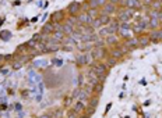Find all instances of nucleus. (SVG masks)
<instances>
[{
	"instance_id": "nucleus-24",
	"label": "nucleus",
	"mask_w": 162,
	"mask_h": 118,
	"mask_svg": "<svg viewBox=\"0 0 162 118\" xmlns=\"http://www.w3.org/2000/svg\"><path fill=\"white\" fill-rule=\"evenodd\" d=\"M42 32L48 33V35H52V33L55 32L53 24H52V22H48V24H45V25H43V28H42Z\"/></svg>"
},
{
	"instance_id": "nucleus-2",
	"label": "nucleus",
	"mask_w": 162,
	"mask_h": 118,
	"mask_svg": "<svg viewBox=\"0 0 162 118\" xmlns=\"http://www.w3.org/2000/svg\"><path fill=\"white\" fill-rule=\"evenodd\" d=\"M122 7H127V8H134V10H140L143 3L140 0H122L120 2Z\"/></svg>"
},
{
	"instance_id": "nucleus-22",
	"label": "nucleus",
	"mask_w": 162,
	"mask_h": 118,
	"mask_svg": "<svg viewBox=\"0 0 162 118\" xmlns=\"http://www.w3.org/2000/svg\"><path fill=\"white\" fill-rule=\"evenodd\" d=\"M73 32H74V25H71V24H63V33H64L66 36H70Z\"/></svg>"
},
{
	"instance_id": "nucleus-12",
	"label": "nucleus",
	"mask_w": 162,
	"mask_h": 118,
	"mask_svg": "<svg viewBox=\"0 0 162 118\" xmlns=\"http://www.w3.org/2000/svg\"><path fill=\"white\" fill-rule=\"evenodd\" d=\"M116 35L119 36V38H123L124 40H126V39L133 38V31H131V28H130V29H126V28H119V31H117Z\"/></svg>"
},
{
	"instance_id": "nucleus-42",
	"label": "nucleus",
	"mask_w": 162,
	"mask_h": 118,
	"mask_svg": "<svg viewBox=\"0 0 162 118\" xmlns=\"http://www.w3.org/2000/svg\"><path fill=\"white\" fill-rule=\"evenodd\" d=\"M158 2H161V3H162V0H158Z\"/></svg>"
},
{
	"instance_id": "nucleus-20",
	"label": "nucleus",
	"mask_w": 162,
	"mask_h": 118,
	"mask_svg": "<svg viewBox=\"0 0 162 118\" xmlns=\"http://www.w3.org/2000/svg\"><path fill=\"white\" fill-rule=\"evenodd\" d=\"M148 28H151V29H160V28H162V22L157 18H150Z\"/></svg>"
},
{
	"instance_id": "nucleus-15",
	"label": "nucleus",
	"mask_w": 162,
	"mask_h": 118,
	"mask_svg": "<svg viewBox=\"0 0 162 118\" xmlns=\"http://www.w3.org/2000/svg\"><path fill=\"white\" fill-rule=\"evenodd\" d=\"M87 78H88V83H91L92 86L94 85H97V83H99L101 82V79H99V76L95 74V71H88L87 72Z\"/></svg>"
},
{
	"instance_id": "nucleus-33",
	"label": "nucleus",
	"mask_w": 162,
	"mask_h": 118,
	"mask_svg": "<svg viewBox=\"0 0 162 118\" xmlns=\"http://www.w3.org/2000/svg\"><path fill=\"white\" fill-rule=\"evenodd\" d=\"M89 27H92L94 29H99L101 27H102V22H101V20L99 18H94L92 20V22H91V25Z\"/></svg>"
},
{
	"instance_id": "nucleus-6",
	"label": "nucleus",
	"mask_w": 162,
	"mask_h": 118,
	"mask_svg": "<svg viewBox=\"0 0 162 118\" xmlns=\"http://www.w3.org/2000/svg\"><path fill=\"white\" fill-rule=\"evenodd\" d=\"M94 60H103L106 57V50L103 47H94L91 50Z\"/></svg>"
},
{
	"instance_id": "nucleus-31",
	"label": "nucleus",
	"mask_w": 162,
	"mask_h": 118,
	"mask_svg": "<svg viewBox=\"0 0 162 118\" xmlns=\"http://www.w3.org/2000/svg\"><path fill=\"white\" fill-rule=\"evenodd\" d=\"M102 90H103V82H99V83H97V85H94V94L99 96Z\"/></svg>"
},
{
	"instance_id": "nucleus-8",
	"label": "nucleus",
	"mask_w": 162,
	"mask_h": 118,
	"mask_svg": "<svg viewBox=\"0 0 162 118\" xmlns=\"http://www.w3.org/2000/svg\"><path fill=\"white\" fill-rule=\"evenodd\" d=\"M150 39L154 43L161 42L162 40V28H160V29H151V32H150Z\"/></svg>"
},
{
	"instance_id": "nucleus-43",
	"label": "nucleus",
	"mask_w": 162,
	"mask_h": 118,
	"mask_svg": "<svg viewBox=\"0 0 162 118\" xmlns=\"http://www.w3.org/2000/svg\"><path fill=\"white\" fill-rule=\"evenodd\" d=\"M140 2H141V0H140Z\"/></svg>"
},
{
	"instance_id": "nucleus-40",
	"label": "nucleus",
	"mask_w": 162,
	"mask_h": 118,
	"mask_svg": "<svg viewBox=\"0 0 162 118\" xmlns=\"http://www.w3.org/2000/svg\"><path fill=\"white\" fill-rule=\"evenodd\" d=\"M109 3H113V4H120L122 0H108Z\"/></svg>"
},
{
	"instance_id": "nucleus-17",
	"label": "nucleus",
	"mask_w": 162,
	"mask_h": 118,
	"mask_svg": "<svg viewBox=\"0 0 162 118\" xmlns=\"http://www.w3.org/2000/svg\"><path fill=\"white\" fill-rule=\"evenodd\" d=\"M85 108H87V106L84 104L83 102H77L76 104H73V107H71V110L73 111H76L77 114H84V111H85Z\"/></svg>"
},
{
	"instance_id": "nucleus-5",
	"label": "nucleus",
	"mask_w": 162,
	"mask_h": 118,
	"mask_svg": "<svg viewBox=\"0 0 162 118\" xmlns=\"http://www.w3.org/2000/svg\"><path fill=\"white\" fill-rule=\"evenodd\" d=\"M119 27H120V22L117 21V20H112V21L106 25L108 33H109V35H116L117 31H119Z\"/></svg>"
},
{
	"instance_id": "nucleus-27",
	"label": "nucleus",
	"mask_w": 162,
	"mask_h": 118,
	"mask_svg": "<svg viewBox=\"0 0 162 118\" xmlns=\"http://www.w3.org/2000/svg\"><path fill=\"white\" fill-rule=\"evenodd\" d=\"M98 18L101 20V22H102V25H108L109 22L112 21V18H111V15H108V14H99V17Z\"/></svg>"
},
{
	"instance_id": "nucleus-37",
	"label": "nucleus",
	"mask_w": 162,
	"mask_h": 118,
	"mask_svg": "<svg viewBox=\"0 0 162 118\" xmlns=\"http://www.w3.org/2000/svg\"><path fill=\"white\" fill-rule=\"evenodd\" d=\"M89 8H91V6H89V0H85L84 3H81V10H84V13H87Z\"/></svg>"
},
{
	"instance_id": "nucleus-4",
	"label": "nucleus",
	"mask_w": 162,
	"mask_h": 118,
	"mask_svg": "<svg viewBox=\"0 0 162 118\" xmlns=\"http://www.w3.org/2000/svg\"><path fill=\"white\" fill-rule=\"evenodd\" d=\"M66 15H64V11L63 10H59V11H55L53 14L50 15V22L52 24H62L63 21H64Z\"/></svg>"
},
{
	"instance_id": "nucleus-39",
	"label": "nucleus",
	"mask_w": 162,
	"mask_h": 118,
	"mask_svg": "<svg viewBox=\"0 0 162 118\" xmlns=\"http://www.w3.org/2000/svg\"><path fill=\"white\" fill-rule=\"evenodd\" d=\"M22 65V61H16V63H13V68L14 70H17V68H20Z\"/></svg>"
},
{
	"instance_id": "nucleus-13",
	"label": "nucleus",
	"mask_w": 162,
	"mask_h": 118,
	"mask_svg": "<svg viewBox=\"0 0 162 118\" xmlns=\"http://www.w3.org/2000/svg\"><path fill=\"white\" fill-rule=\"evenodd\" d=\"M102 8H103V14H108V15H112V14H115L117 11V6L113 4V3H109V2Z\"/></svg>"
},
{
	"instance_id": "nucleus-3",
	"label": "nucleus",
	"mask_w": 162,
	"mask_h": 118,
	"mask_svg": "<svg viewBox=\"0 0 162 118\" xmlns=\"http://www.w3.org/2000/svg\"><path fill=\"white\" fill-rule=\"evenodd\" d=\"M62 46L64 50H73V49H77L79 43H77V40H74L71 38V36H66L64 40L62 42Z\"/></svg>"
},
{
	"instance_id": "nucleus-26",
	"label": "nucleus",
	"mask_w": 162,
	"mask_h": 118,
	"mask_svg": "<svg viewBox=\"0 0 162 118\" xmlns=\"http://www.w3.org/2000/svg\"><path fill=\"white\" fill-rule=\"evenodd\" d=\"M103 64L106 65V67L108 68H111V67H113L115 64H116V59H113V57H105V59H103Z\"/></svg>"
},
{
	"instance_id": "nucleus-29",
	"label": "nucleus",
	"mask_w": 162,
	"mask_h": 118,
	"mask_svg": "<svg viewBox=\"0 0 162 118\" xmlns=\"http://www.w3.org/2000/svg\"><path fill=\"white\" fill-rule=\"evenodd\" d=\"M83 89L84 92H85L88 96H92L94 94V86L91 85V83H87V85H83Z\"/></svg>"
},
{
	"instance_id": "nucleus-38",
	"label": "nucleus",
	"mask_w": 162,
	"mask_h": 118,
	"mask_svg": "<svg viewBox=\"0 0 162 118\" xmlns=\"http://www.w3.org/2000/svg\"><path fill=\"white\" fill-rule=\"evenodd\" d=\"M79 116H80V114H77L76 111H73V110H71L70 113H69V116H67V118H79Z\"/></svg>"
},
{
	"instance_id": "nucleus-19",
	"label": "nucleus",
	"mask_w": 162,
	"mask_h": 118,
	"mask_svg": "<svg viewBox=\"0 0 162 118\" xmlns=\"http://www.w3.org/2000/svg\"><path fill=\"white\" fill-rule=\"evenodd\" d=\"M108 3V0H89V6L91 8H101Z\"/></svg>"
},
{
	"instance_id": "nucleus-1",
	"label": "nucleus",
	"mask_w": 162,
	"mask_h": 118,
	"mask_svg": "<svg viewBox=\"0 0 162 118\" xmlns=\"http://www.w3.org/2000/svg\"><path fill=\"white\" fill-rule=\"evenodd\" d=\"M91 70L92 71H95V74H97L98 76H99V79H101V82L102 81H105L106 79V76H108V74H109V68L106 67L103 63H94V64L91 65Z\"/></svg>"
},
{
	"instance_id": "nucleus-14",
	"label": "nucleus",
	"mask_w": 162,
	"mask_h": 118,
	"mask_svg": "<svg viewBox=\"0 0 162 118\" xmlns=\"http://www.w3.org/2000/svg\"><path fill=\"white\" fill-rule=\"evenodd\" d=\"M105 45L106 46H119V36L117 35H108L105 38Z\"/></svg>"
},
{
	"instance_id": "nucleus-32",
	"label": "nucleus",
	"mask_w": 162,
	"mask_h": 118,
	"mask_svg": "<svg viewBox=\"0 0 162 118\" xmlns=\"http://www.w3.org/2000/svg\"><path fill=\"white\" fill-rule=\"evenodd\" d=\"M87 64V60H85V54H80L77 56V65L79 67H83V65Z\"/></svg>"
},
{
	"instance_id": "nucleus-35",
	"label": "nucleus",
	"mask_w": 162,
	"mask_h": 118,
	"mask_svg": "<svg viewBox=\"0 0 162 118\" xmlns=\"http://www.w3.org/2000/svg\"><path fill=\"white\" fill-rule=\"evenodd\" d=\"M85 60H87V64H88V65H92V64H94V57H92V53H91V51H88V53H87L85 54Z\"/></svg>"
},
{
	"instance_id": "nucleus-21",
	"label": "nucleus",
	"mask_w": 162,
	"mask_h": 118,
	"mask_svg": "<svg viewBox=\"0 0 162 118\" xmlns=\"http://www.w3.org/2000/svg\"><path fill=\"white\" fill-rule=\"evenodd\" d=\"M147 29V27L145 25H141V24H136L134 27L131 28V31H133V33H138V35H141V33H144V31Z\"/></svg>"
},
{
	"instance_id": "nucleus-16",
	"label": "nucleus",
	"mask_w": 162,
	"mask_h": 118,
	"mask_svg": "<svg viewBox=\"0 0 162 118\" xmlns=\"http://www.w3.org/2000/svg\"><path fill=\"white\" fill-rule=\"evenodd\" d=\"M150 43H151L150 35H147V33H141V35L138 36V46H140V47H145V46H148Z\"/></svg>"
},
{
	"instance_id": "nucleus-28",
	"label": "nucleus",
	"mask_w": 162,
	"mask_h": 118,
	"mask_svg": "<svg viewBox=\"0 0 162 118\" xmlns=\"http://www.w3.org/2000/svg\"><path fill=\"white\" fill-rule=\"evenodd\" d=\"M87 13H88V15L91 17L92 20L94 18H98V17H99V8H89L88 11H87Z\"/></svg>"
},
{
	"instance_id": "nucleus-25",
	"label": "nucleus",
	"mask_w": 162,
	"mask_h": 118,
	"mask_svg": "<svg viewBox=\"0 0 162 118\" xmlns=\"http://www.w3.org/2000/svg\"><path fill=\"white\" fill-rule=\"evenodd\" d=\"M49 116L52 118H63V113L62 110H59V108H53V110H49Z\"/></svg>"
},
{
	"instance_id": "nucleus-9",
	"label": "nucleus",
	"mask_w": 162,
	"mask_h": 118,
	"mask_svg": "<svg viewBox=\"0 0 162 118\" xmlns=\"http://www.w3.org/2000/svg\"><path fill=\"white\" fill-rule=\"evenodd\" d=\"M81 11V3H77V2H73L71 4L67 6V13L70 15H76Z\"/></svg>"
},
{
	"instance_id": "nucleus-36",
	"label": "nucleus",
	"mask_w": 162,
	"mask_h": 118,
	"mask_svg": "<svg viewBox=\"0 0 162 118\" xmlns=\"http://www.w3.org/2000/svg\"><path fill=\"white\" fill-rule=\"evenodd\" d=\"M105 46V40L101 39V36L94 42V47H103Z\"/></svg>"
},
{
	"instance_id": "nucleus-23",
	"label": "nucleus",
	"mask_w": 162,
	"mask_h": 118,
	"mask_svg": "<svg viewBox=\"0 0 162 118\" xmlns=\"http://www.w3.org/2000/svg\"><path fill=\"white\" fill-rule=\"evenodd\" d=\"M98 102H99V97H98L97 94H92V96H89V99H88V106H89V107L97 108Z\"/></svg>"
},
{
	"instance_id": "nucleus-18",
	"label": "nucleus",
	"mask_w": 162,
	"mask_h": 118,
	"mask_svg": "<svg viewBox=\"0 0 162 118\" xmlns=\"http://www.w3.org/2000/svg\"><path fill=\"white\" fill-rule=\"evenodd\" d=\"M64 38H66V35H64L63 32H59V31H55V32L52 33V36H50L52 40H55V42L60 43V45H62V42L64 40Z\"/></svg>"
},
{
	"instance_id": "nucleus-34",
	"label": "nucleus",
	"mask_w": 162,
	"mask_h": 118,
	"mask_svg": "<svg viewBox=\"0 0 162 118\" xmlns=\"http://www.w3.org/2000/svg\"><path fill=\"white\" fill-rule=\"evenodd\" d=\"M67 24H71V25H79V20H77V15H70L67 18Z\"/></svg>"
},
{
	"instance_id": "nucleus-11",
	"label": "nucleus",
	"mask_w": 162,
	"mask_h": 118,
	"mask_svg": "<svg viewBox=\"0 0 162 118\" xmlns=\"http://www.w3.org/2000/svg\"><path fill=\"white\" fill-rule=\"evenodd\" d=\"M77 20H79V24L81 25H91L92 18L88 15V13H81L77 15Z\"/></svg>"
},
{
	"instance_id": "nucleus-30",
	"label": "nucleus",
	"mask_w": 162,
	"mask_h": 118,
	"mask_svg": "<svg viewBox=\"0 0 162 118\" xmlns=\"http://www.w3.org/2000/svg\"><path fill=\"white\" fill-rule=\"evenodd\" d=\"M151 10H157V11H162V3L158 2V0H154V2L150 4Z\"/></svg>"
},
{
	"instance_id": "nucleus-41",
	"label": "nucleus",
	"mask_w": 162,
	"mask_h": 118,
	"mask_svg": "<svg viewBox=\"0 0 162 118\" xmlns=\"http://www.w3.org/2000/svg\"><path fill=\"white\" fill-rule=\"evenodd\" d=\"M39 118H52V117L49 116V114H43V116H40Z\"/></svg>"
},
{
	"instance_id": "nucleus-10",
	"label": "nucleus",
	"mask_w": 162,
	"mask_h": 118,
	"mask_svg": "<svg viewBox=\"0 0 162 118\" xmlns=\"http://www.w3.org/2000/svg\"><path fill=\"white\" fill-rule=\"evenodd\" d=\"M109 56L111 57H113V59H116V60H119L122 59V57L124 56V53H123V50H122V46H116V47H112L111 49V51H109Z\"/></svg>"
},
{
	"instance_id": "nucleus-7",
	"label": "nucleus",
	"mask_w": 162,
	"mask_h": 118,
	"mask_svg": "<svg viewBox=\"0 0 162 118\" xmlns=\"http://www.w3.org/2000/svg\"><path fill=\"white\" fill-rule=\"evenodd\" d=\"M123 46L127 49V50H134V49L138 47V38H130V39H126L123 42Z\"/></svg>"
}]
</instances>
